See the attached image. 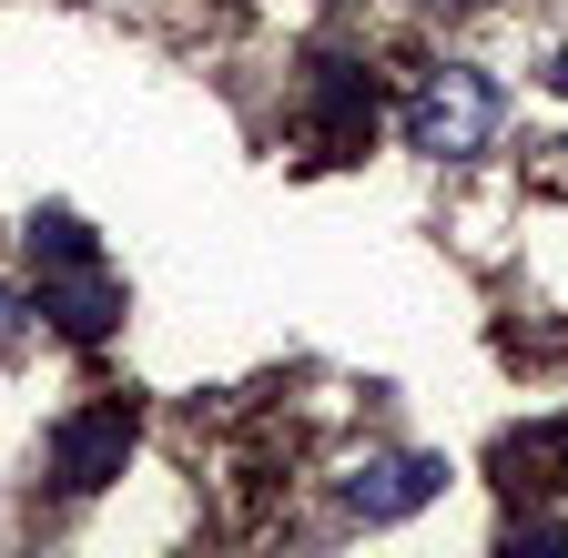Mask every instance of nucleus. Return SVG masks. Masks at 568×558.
Instances as JSON below:
<instances>
[{"label":"nucleus","instance_id":"nucleus-4","mask_svg":"<svg viewBox=\"0 0 568 558\" xmlns=\"http://www.w3.org/2000/svg\"><path fill=\"white\" fill-rule=\"evenodd\" d=\"M31 315H41L51 335H71V345H102V335L122 325V274L61 264V274H41V285H31Z\"/></svg>","mask_w":568,"mask_h":558},{"label":"nucleus","instance_id":"nucleus-5","mask_svg":"<svg viewBox=\"0 0 568 558\" xmlns=\"http://www.w3.org/2000/svg\"><path fill=\"white\" fill-rule=\"evenodd\" d=\"M21 244H31V274H61V264H102V234H92L82 214H71V203H41Z\"/></svg>","mask_w":568,"mask_h":558},{"label":"nucleus","instance_id":"nucleus-2","mask_svg":"<svg viewBox=\"0 0 568 558\" xmlns=\"http://www.w3.org/2000/svg\"><path fill=\"white\" fill-rule=\"evenodd\" d=\"M132 437H142V406L132 396H92L51 427V487L61 498H102V487L132 467Z\"/></svg>","mask_w":568,"mask_h":558},{"label":"nucleus","instance_id":"nucleus-9","mask_svg":"<svg viewBox=\"0 0 568 558\" xmlns=\"http://www.w3.org/2000/svg\"><path fill=\"white\" fill-rule=\"evenodd\" d=\"M447 11H457V0H447Z\"/></svg>","mask_w":568,"mask_h":558},{"label":"nucleus","instance_id":"nucleus-1","mask_svg":"<svg viewBox=\"0 0 568 558\" xmlns=\"http://www.w3.org/2000/svg\"><path fill=\"white\" fill-rule=\"evenodd\" d=\"M497 82L477 72V61H447V72H426L416 92H406V153H426V163H467V153H487L497 143Z\"/></svg>","mask_w":568,"mask_h":558},{"label":"nucleus","instance_id":"nucleus-8","mask_svg":"<svg viewBox=\"0 0 568 558\" xmlns=\"http://www.w3.org/2000/svg\"><path fill=\"white\" fill-rule=\"evenodd\" d=\"M548 82H558V92H568V51H558V61H548Z\"/></svg>","mask_w":568,"mask_h":558},{"label":"nucleus","instance_id":"nucleus-3","mask_svg":"<svg viewBox=\"0 0 568 558\" xmlns=\"http://www.w3.org/2000/svg\"><path fill=\"white\" fill-rule=\"evenodd\" d=\"M426 498H447V457L437 447H396V457H366L345 477V518H366V528H396Z\"/></svg>","mask_w":568,"mask_h":558},{"label":"nucleus","instance_id":"nucleus-7","mask_svg":"<svg viewBox=\"0 0 568 558\" xmlns=\"http://www.w3.org/2000/svg\"><path fill=\"white\" fill-rule=\"evenodd\" d=\"M21 315H31V295H11V285H0V345L21 335Z\"/></svg>","mask_w":568,"mask_h":558},{"label":"nucleus","instance_id":"nucleus-6","mask_svg":"<svg viewBox=\"0 0 568 558\" xmlns=\"http://www.w3.org/2000/svg\"><path fill=\"white\" fill-rule=\"evenodd\" d=\"M497 548H508V558H528V548H568V528H558V518H538V528L508 518V538H497Z\"/></svg>","mask_w":568,"mask_h":558}]
</instances>
